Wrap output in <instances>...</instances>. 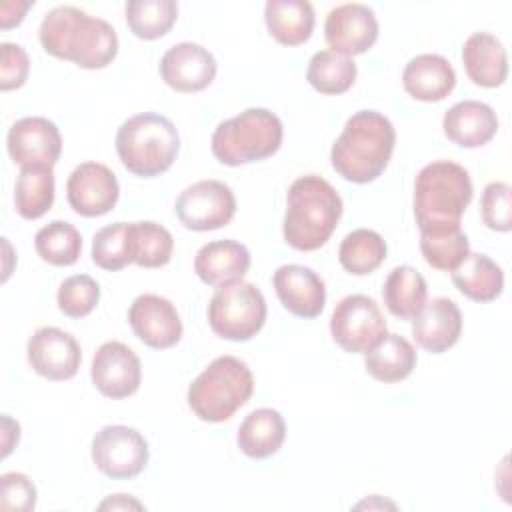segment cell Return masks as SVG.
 <instances>
[{"instance_id":"37","label":"cell","mask_w":512,"mask_h":512,"mask_svg":"<svg viewBox=\"0 0 512 512\" xmlns=\"http://www.w3.org/2000/svg\"><path fill=\"white\" fill-rule=\"evenodd\" d=\"M92 260L98 268L108 272H116L132 264L128 252V222H114L94 234Z\"/></svg>"},{"instance_id":"39","label":"cell","mask_w":512,"mask_h":512,"mask_svg":"<svg viewBox=\"0 0 512 512\" xmlns=\"http://www.w3.org/2000/svg\"><path fill=\"white\" fill-rule=\"evenodd\" d=\"M482 222L496 232H510L512 228V190L506 182H490L480 200Z\"/></svg>"},{"instance_id":"19","label":"cell","mask_w":512,"mask_h":512,"mask_svg":"<svg viewBox=\"0 0 512 512\" xmlns=\"http://www.w3.org/2000/svg\"><path fill=\"white\" fill-rule=\"evenodd\" d=\"M272 284L282 306L298 318H316L326 304L324 280L308 266L284 264L274 276Z\"/></svg>"},{"instance_id":"2","label":"cell","mask_w":512,"mask_h":512,"mask_svg":"<svg viewBox=\"0 0 512 512\" xmlns=\"http://www.w3.org/2000/svg\"><path fill=\"white\" fill-rule=\"evenodd\" d=\"M396 144L392 122L376 110L352 114L330 150L332 168L348 182L368 184L388 166Z\"/></svg>"},{"instance_id":"17","label":"cell","mask_w":512,"mask_h":512,"mask_svg":"<svg viewBox=\"0 0 512 512\" xmlns=\"http://www.w3.org/2000/svg\"><path fill=\"white\" fill-rule=\"evenodd\" d=\"M128 322L134 336L154 350L172 348L184 332L176 306L158 294H140L130 304Z\"/></svg>"},{"instance_id":"42","label":"cell","mask_w":512,"mask_h":512,"mask_svg":"<svg viewBox=\"0 0 512 512\" xmlns=\"http://www.w3.org/2000/svg\"><path fill=\"white\" fill-rule=\"evenodd\" d=\"M98 508H142V504L138 500H134L132 496H126V494H114L112 498L100 502Z\"/></svg>"},{"instance_id":"15","label":"cell","mask_w":512,"mask_h":512,"mask_svg":"<svg viewBox=\"0 0 512 512\" xmlns=\"http://www.w3.org/2000/svg\"><path fill=\"white\" fill-rule=\"evenodd\" d=\"M10 158L18 166H54L62 152L58 126L44 116L16 120L6 136Z\"/></svg>"},{"instance_id":"5","label":"cell","mask_w":512,"mask_h":512,"mask_svg":"<svg viewBox=\"0 0 512 512\" xmlns=\"http://www.w3.org/2000/svg\"><path fill=\"white\" fill-rule=\"evenodd\" d=\"M180 136L174 122L156 112H142L116 132V152L124 168L142 178L164 174L176 160Z\"/></svg>"},{"instance_id":"8","label":"cell","mask_w":512,"mask_h":512,"mask_svg":"<svg viewBox=\"0 0 512 512\" xmlns=\"http://www.w3.org/2000/svg\"><path fill=\"white\" fill-rule=\"evenodd\" d=\"M266 322L264 294L252 282H232L220 286L208 304V324L224 340L246 342L254 338Z\"/></svg>"},{"instance_id":"40","label":"cell","mask_w":512,"mask_h":512,"mask_svg":"<svg viewBox=\"0 0 512 512\" xmlns=\"http://www.w3.org/2000/svg\"><path fill=\"white\" fill-rule=\"evenodd\" d=\"M36 506V486L22 472H6L0 476V508L30 512Z\"/></svg>"},{"instance_id":"7","label":"cell","mask_w":512,"mask_h":512,"mask_svg":"<svg viewBox=\"0 0 512 512\" xmlns=\"http://www.w3.org/2000/svg\"><path fill=\"white\" fill-rule=\"evenodd\" d=\"M282 136L284 128L274 112L268 108H246L216 126L210 148L218 162L240 166L276 154L282 146Z\"/></svg>"},{"instance_id":"3","label":"cell","mask_w":512,"mask_h":512,"mask_svg":"<svg viewBox=\"0 0 512 512\" xmlns=\"http://www.w3.org/2000/svg\"><path fill=\"white\" fill-rule=\"evenodd\" d=\"M342 216V198L336 188L316 174L296 178L286 196L282 234L296 250L312 252L328 242Z\"/></svg>"},{"instance_id":"38","label":"cell","mask_w":512,"mask_h":512,"mask_svg":"<svg viewBox=\"0 0 512 512\" xmlns=\"http://www.w3.org/2000/svg\"><path fill=\"white\" fill-rule=\"evenodd\" d=\"M100 300V286L88 274L68 276L56 294L58 308L68 318H84L88 316Z\"/></svg>"},{"instance_id":"25","label":"cell","mask_w":512,"mask_h":512,"mask_svg":"<svg viewBox=\"0 0 512 512\" xmlns=\"http://www.w3.org/2000/svg\"><path fill=\"white\" fill-rule=\"evenodd\" d=\"M286 438V424L278 410L258 408L252 410L240 424L236 442L238 448L254 460L276 454Z\"/></svg>"},{"instance_id":"41","label":"cell","mask_w":512,"mask_h":512,"mask_svg":"<svg viewBox=\"0 0 512 512\" xmlns=\"http://www.w3.org/2000/svg\"><path fill=\"white\" fill-rule=\"evenodd\" d=\"M2 64H0V88L14 90L20 88L30 72V60L20 44L2 42Z\"/></svg>"},{"instance_id":"10","label":"cell","mask_w":512,"mask_h":512,"mask_svg":"<svg viewBox=\"0 0 512 512\" xmlns=\"http://www.w3.org/2000/svg\"><path fill=\"white\" fill-rule=\"evenodd\" d=\"M148 458V442L130 426H104L92 438V462L112 480L138 476L146 468Z\"/></svg>"},{"instance_id":"21","label":"cell","mask_w":512,"mask_h":512,"mask_svg":"<svg viewBox=\"0 0 512 512\" xmlns=\"http://www.w3.org/2000/svg\"><path fill=\"white\" fill-rule=\"evenodd\" d=\"M250 252L236 240H214L204 244L194 258L196 276L208 286H226L246 276Z\"/></svg>"},{"instance_id":"24","label":"cell","mask_w":512,"mask_h":512,"mask_svg":"<svg viewBox=\"0 0 512 512\" xmlns=\"http://www.w3.org/2000/svg\"><path fill=\"white\" fill-rule=\"evenodd\" d=\"M468 78L482 88H496L506 80L508 56L502 42L488 32H474L462 48Z\"/></svg>"},{"instance_id":"35","label":"cell","mask_w":512,"mask_h":512,"mask_svg":"<svg viewBox=\"0 0 512 512\" xmlns=\"http://www.w3.org/2000/svg\"><path fill=\"white\" fill-rule=\"evenodd\" d=\"M126 24L136 38L156 40L170 32L178 18L174 0H130L124 6Z\"/></svg>"},{"instance_id":"28","label":"cell","mask_w":512,"mask_h":512,"mask_svg":"<svg viewBox=\"0 0 512 512\" xmlns=\"http://www.w3.org/2000/svg\"><path fill=\"white\" fill-rule=\"evenodd\" d=\"M382 298L392 316L400 320H412L426 304L428 286L416 268L402 264L386 276Z\"/></svg>"},{"instance_id":"23","label":"cell","mask_w":512,"mask_h":512,"mask_svg":"<svg viewBox=\"0 0 512 512\" xmlns=\"http://www.w3.org/2000/svg\"><path fill=\"white\" fill-rule=\"evenodd\" d=\"M402 84L420 102H440L454 90L456 72L440 54H418L404 66Z\"/></svg>"},{"instance_id":"27","label":"cell","mask_w":512,"mask_h":512,"mask_svg":"<svg viewBox=\"0 0 512 512\" xmlns=\"http://www.w3.org/2000/svg\"><path fill=\"white\" fill-rule=\"evenodd\" d=\"M452 282L466 298L486 304L502 294L504 272L486 254H468L452 270Z\"/></svg>"},{"instance_id":"29","label":"cell","mask_w":512,"mask_h":512,"mask_svg":"<svg viewBox=\"0 0 512 512\" xmlns=\"http://www.w3.org/2000/svg\"><path fill=\"white\" fill-rule=\"evenodd\" d=\"M366 372L384 384H394L408 378L416 366L414 346L400 334H386L364 360Z\"/></svg>"},{"instance_id":"22","label":"cell","mask_w":512,"mask_h":512,"mask_svg":"<svg viewBox=\"0 0 512 512\" xmlns=\"http://www.w3.org/2000/svg\"><path fill=\"white\" fill-rule=\"evenodd\" d=\"M448 140L462 148H478L488 144L498 130L496 112L478 100H462L448 108L442 118Z\"/></svg>"},{"instance_id":"34","label":"cell","mask_w":512,"mask_h":512,"mask_svg":"<svg viewBox=\"0 0 512 512\" xmlns=\"http://www.w3.org/2000/svg\"><path fill=\"white\" fill-rule=\"evenodd\" d=\"M386 252V242L378 232L358 228L346 234L340 242L338 260L346 272L354 276H366L386 260Z\"/></svg>"},{"instance_id":"32","label":"cell","mask_w":512,"mask_h":512,"mask_svg":"<svg viewBox=\"0 0 512 512\" xmlns=\"http://www.w3.org/2000/svg\"><path fill=\"white\" fill-rule=\"evenodd\" d=\"M356 74L358 68L352 58L334 50H320L308 62L306 80L316 92L338 96L352 88Z\"/></svg>"},{"instance_id":"11","label":"cell","mask_w":512,"mask_h":512,"mask_svg":"<svg viewBox=\"0 0 512 512\" xmlns=\"http://www.w3.org/2000/svg\"><path fill=\"white\" fill-rule=\"evenodd\" d=\"M174 210L184 228L208 232L226 226L234 218L236 198L228 184L200 180L180 192Z\"/></svg>"},{"instance_id":"1","label":"cell","mask_w":512,"mask_h":512,"mask_svg":"<svg viewBox=\"0 0 512 512\" xmlns=\"http://www.w3.org/2000/svg\"><path fill=\"white\" fill-rule=\"evenodd\" d=\"M38 38L50 56L86 70L106 68L118 54V34L112 24L76 6L52 8L42 18Z\"/></svg>"},{"instance_id":"30","label":"cell","mask_w":512,"mask_h":512,"mask_svg":"<svg viewBox=\"0 0 512 512\" xmlns=\"http://www.w3.org/2000/svg\"><path fill=\"white\" fill-rule=\"evenodd\" d=\"M16 212L26 220H38L54 204L52 166H24L14 186Z\"/></svg>"},{"instance_id":"31","label":"cell","mask_w":512,"mask_h":512,"mask_svg":"<svg viewBox=\"0 0 512 512\" xmlns=\"http://www.w3.org/2000/svg\"><path fill=\"white\" fill-rule=\"evenodd\" d=\"M128 252L132 264L140 268H160L172 258L174 238L156 222H128Z\"/></svg>"},{"instance_id":"26","label":"cell","mask_w":512,"mask_h":512,"mask_svg":"<svg viewBox=\"0 0 512 512\" xmlns=\"http://www.w3.org/2000/svg\"><path fill=\"white\" fill-rule=\"evenodd\" d=\"M264 20L270 36L284 46L304 44L314 30V8L306 0H268Z\"/></svg>"},{"instance_id":"36","label":"cell","mask_w":512,"mask_h":512,"mask_svg":"<svg viewBox=\"0 0 512 512\" xmlns=\"http://www.w3.org/2000/svg\"><path fill=\"white\" fill-rule=\"evenodd\" d=\"M38 256L52 266H72L82 252L80 232L64 220H54L42 226L34 236Z\"/></svg>"},{"instance_id":"33","label":"cell","mask_w":512,"mask_h":512,"mask_svg":"<svg viewBox=\"0 0 512 512\" xmlns=\"http://www.w3.org/2000/svg\"><path fill=\"white\" fill-rule=\"evenodd\" d=\"M420 252L428 266L452 272L470 254V242L460 226L430 228L420 232Z\"/></svg>"},{"instance_id":"13","label":"cell","mask_w":512,"mask_h":512,"mask_svg":"<svg viewBox=\"0 0 512 512\" xmlns=\"http://www.w3.org/2000/svg\"><path fill=\"white\" fill-rule=\"evenodd\" d=\"M120 196L116 174L100 162H82L72 170L66 182V198L70 208L84 216L96 218L108 214Z\"/></svg>"},{"instance_id":"6","label":"cell","mask_w":512,"mask_h":512,"mask_svg":"<svg viewBox=\"0 0 512 512\" xmlns=\"http://www.w3.org/2000/svg\"><path fill=\"white\" fill-rule=\"evenodd\" d=\"M252 392L254 376L248 364L236 356H218L190 384L188 406L204 422H224Z\"/></svg>"},{"instance_id":"16","label":"cell","mask_w":512,"mask_h":512,"mask_svg":"<svg viewBox=\"0 0 512 512\" xmlns=\"http://www.w3.org/2000/svg\"><path fill=\"white\" fill-rule=\"evenodd\" d=\"M324 36L328 46L342 56L352 58L356 54H364L378 38L376 14L366 4H340L328 12Z\"/></svg>"},{"instance_id":"4","label":"cell","mask_w":512,"mask_h":512,"mask_svg":"<svg viewBox=\"0 0 512 512\" xmlns=\"http://www.w3.org/2000/svg\"><path fill=\"white\" fill-rule=\"evenodd\" d=\"M472 192V180L464 166L450 160L426 164L414 180V216L420 232L460 226Z\"/></svg>"},{"instance_id":"9","label":"cell","mask_w":512,"mask_h":512,"mask_svg":"<svg viewBox=\"0 0 512 512\" xmlns=\"http://www.w3.org/2000/svg\"><path fill=\"white\" fill-rule=\"evenodd\" d=\"M330 334L344 352L366 354L388 332L376 300L364 294H350L336 304L330 318Z\"/></svg>"},{"instance_id":"20","label":"cell","mask_w":512,"mask_h":512,"mask_svg":"<svg viewBox=\"0 0 512 512\" xmlns=\"http://www.w3.org/2000/svg\"><path fill=\"white\" fill-rule=\"evenodd\" d=\"M412 320L416 344L432 354L446 352L462 334V312L450 298H432Z\"/></svg>"},{"instance_id":"14","label":"cell","mask_w":512,"mask_h":512,"mask_svg":"<svg viewBox=\"0 0 512 512\" xmlns=\"http://www.w3.org/2000/svg\"><path fill=\"white\" fill-rule=\"evenodd\" d=\"M90 376L102 396L112 400L128 398L140 388V358L132 348L118 340L104 342L92 358Z\"/></svg>"},{"instance_id":"18","label":"cell","mask_w":512,"mask_h":512,"mask_svg":"<svg viewBox=\"0 0 512 512\" xmlns=\"http://www.w3.org/2000/svg\"><path fill=\"white\" fill-rule=\"evenodd\" d=\"M214 56L196 42H178L160 60V76L176 92H200L216 78Z\"/></svg>"},{"instance_id":"12","label":"cell","mask_w":512,"mask_h":512,"mask_svg":"<svg viewBox=\"0 0 512 512\" xmlns=\"http://www.w3.org/2000/svg\"><path fill=\"white\" fill-rule=\"evenodd\" d=\"M26 352L30 368L52 382L74 378L82 362V350L76 338L56 326L38 328L30 336Z\"/></svg>"}]
</instances>
